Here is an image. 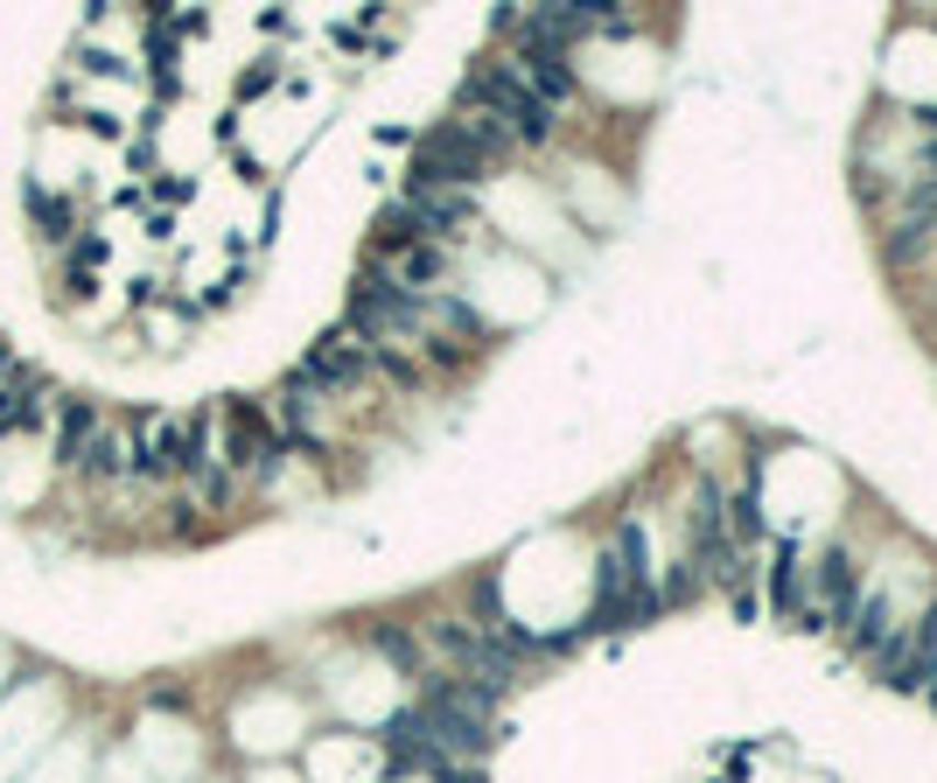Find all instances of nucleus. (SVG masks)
Returning <instances> with one entry per match:
<instances>
[{"mask_svg":"<svg viewBox=\"0 0 937 783\" xmlns=\"http://www.w3.org/2000/svg\"><path fill=\"white\" fill-rule=\"evenodd\" d=\"M29 217L43 224V238H70V224H78V210H70V197H49L43 182H29Z\"/></svg>","mask_w":937,"mask_h":783,"instance_id":"14","label":"nucleus"},{"mask_svg":"<svg viewBox=\"0 0 937 783\" xmlns=\"http://www.w3.org/2000/svg\"><path fill=\"white\" fill-rule=\"evenodd\" d=\"M399 203L413 210L420 238H434V245L455 238V232L476 217V197H469V189H434V182H406V197H399Z\"/></svg>","mask_w":937,"mask_h":783,"instance_id":"6","label":"nucleus"},{"mask_svg":"<svg viewBox=\"0 0 937 783\" xmlns=\"http://www.w3.org/2000/svg\"><path fill=\"white\" fill-rule=\"evenodd\" d=\"M197 496H203V504H232V496H238V476L210 462V469H197Z\"/></svg>","mask_w":937,"mask_h":783,"instance_id":"17","label":"nucleus"},{"mask_svg":"<svg viewBox=\"0 0 937 783\" xmlns=\"http://www.w3.org/2000/svg\"><path fill=\"white\" fill-rule=\"evenodd\" d=\"M365 371H371V343H357L350 329L322 336L309 350V365H301V378H309L315 392H350V385H365Z\"/></svg>","mask_w":937,"mask_h":783,"instance_id":"5","label":"nucleus"},{"mask_svg":"<svg viewBox=\"0 0 937 783\" xmlns=\"http://www.w3.org/2000/svg\"><path fill=\"white\" fill-rule=\"evenodd\" d=\"M91 434H99V413H91V399H64V413H56V462L78 469Z\"/></svg>","mask_w":937,"mask_h":783,"instance_id":"10","label":"nucleus"},{"mask_svg":"<svg viewBox=\"0 0 937 783\" xmlns=\"http://www.w3.org/2000/svg\"><path fill=\"white\" fill-rule=\"evenodd\" d=\"M721 518H728V539H735V546H756V539H762V504H756V476H749V490H735V496H728V511H721Z\"/></svg>","mask_w":937,"mask_h":783,"instance_id":"15","label":"nucleus"},{"mask_svg":"<svg viewBox=\"0 0 937 783\" xmlns=\"http://www.w3.org/2000/svg\"><path fill=\"white\" fill-rule=\"evenodd\" d=\"M847 629H854V644H860L868 658H882V644H889L903 623H895L889 595H860V602H854V616H847Z\"/></svg>","mask_w":937,"mask_h":783,"instance_id":"11","label":"nucleus"},{"mask_svg":"<svg viewBox=\"0 0 937 783\" xmlns=\"http://www.w3.org/2000/svg\"><path fill=\"white\" fill-rule=\"evenodd\" d=\"M85 476H99V483H112V476H126L133 469V455H126V434L120 427H99L91 434V448H85V462H78Z\"/></svg>","mask_w":937,"mask_h":783,"instance_id":"13","label":"nucleus"},{"mask_svg":"<svg viewBox=\"0 0 937 783\" xmlns=\"http://www.w3.org/2000/svg\"><path fill=\"white\" fill-rule=\"evenodd\" d=\"M462 105L483 112V120H497L511 133V141H546L553 133V105H539L518 78V64H476L462 78Z\"/></svg>","mask_w":937,"mask_h":783,"instance_id":"1","label":"nucleus"},{"mask_svg":"<svg viewBox=\"0 0 937 783\" xmlns=\"http://www.w3.org/2000/svg\"><path fill=\"white\" fill-rule=\"evenodd\" d=\"M854 602H860V588H854V552H847V546H826V560L812 567V608H818V623H847Z\"/></svg>","mask_w":937,"mask_h":783,"instance_id":"7","label":"nucleus"},{"mask_svg":"<svg viewBox=\"0 0 937 783\" xmlns=\"http://www.w3.org/2000/svg\"><path fill=\"white\" fill-rule=\"evenodd\" d=\"M99 259H105V238H85V245H78V253H70V273H78V280H85V273H91V266H99Z\"/></svg>","mask_w":937,"mask_h":783,"instance_id":"18","label":"nucleus"},{"mask_svg":"<svg viewBox=\"0 0 937 783\" xmlns=\"http://www.w3.org/2000/svg\"><path fill=\"white\" fill-rule=\"evenodd\" d=\"M371 644H378V651H386V658L399 664V672H420V644L406 637V629H378Z\"/></svg>","mask_w":937,"mask_h":783,"instance_id":"16","label":"nucleus"},{"mask_svg":"<svg viewBox=\"0 0 937 783\" xmlns=\"http://www.w3.org/2000/svg\"><path fill=\"white\" fill-rule=\"evenodd\" d=\"M224 427H232V441H224V462H232L238 476H266L280 462V434L266 427V413L253 406V399H232V406H224Z\"/></svg>","mask_w":937,"mask_h":783,"instance_id":"4","label":"nucleus"},{"mask_svg":"<svg viewBox=\"0 0 937 783\" xmlns=\"http://www.w3.org/2000/svg\"><path fill=\"white\" fill-rule=\"evenodd\" d=\"M126 455H133V476H147V483H168V476H182V462H189L182 420L133 413V420H126Z\"/></svg>","mask_w":937,"mask_h":783,"instance_id":"3","label":"nucleus"},{"mask_svg":"<svg viewBox=\"0 0 937 783\" xmlns=\"http://www.w3.org/2000/svg\"><path fill=\"white\" fill-rule=\"evenodd\" d=\"M483 168H490V155L476 147V133H469L462 120H448V126H434L427 141H420V155H413V182L469 189V182H483Z\"/></svg>","mask_w":937,"mask_h":783,"instance_id":"2","label":"nucleus"},{"mask_svg":"<svg viewBox=\"0 0 937 783\" xmlns=\"http://www.w3.org/2000/svg\"><path fill=\"white\" fill-rule=\"evenodd\" d=\"M518 78H525V91H532L539 105H560V99H573L567 49H525V56H518Z\"/></svg>","mask_w":937,"mask_h":783,"instance_id":"9","label":"nucleus"},{"mask_svg":"<svg viewBox=\"0 0 937 783\" xmlns=\"http://www.w3.org/2000/svg\"><path fill=\"white\" fill-rule=\"evenodd\" d=\"M266 85H274V64H259V70H245V85H238V91H245V99H259V91H266Z\"/></svg>","mask_w":937,"mask_h":783,"instance_id":"19","label":"nucleus"},{"mask_svg":"<svg viewBox=\"0 0 937 783\" xmlns=\"http://www.w3.org/2000/svg\"><path fill=\"white\" fill-rule=\"evenodd\" d=\"M43 413H49V378L14 365L8 378H0V434H29Z\"/></svg>","mask_w":937,"mask_h":783,"instance_id":"8","label":"nucleus"},{"mask_svg":"<svg viewBox=\"0 0 937 783\" xmlns=\"http://www.w3.org/2000/svg\"><path fill=\"white\" fill-rule=\"evenodd\" d=\"M386 273H392V280H399V288H406V294H427L434 280L448 273V253H442V245H434V238H420L413 253H399V259L386 266Z\"/></svg>","mask_w":937,"mask_h":783,"instance_id":"12","label":"nucleus"}]
</instances>
